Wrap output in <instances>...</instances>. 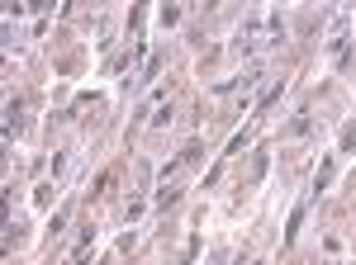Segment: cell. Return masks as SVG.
Returning <instances> with one entry per match:
<instances>
[{
  "label": "cell",
  "instance_id": "cell-1",
  "mask_svg": "<svg viewBox=\"0 0 356 265\" xmlns=\"http://www.w3.org/2000/svg\"><path fill=\"white\" fill-rule=\"evenodd\" d=\"M280 38H285L280 15H275V10H257V15L243 24V33H238V53H266V48L280 43Z\"/></svg>",
  "mask_w": 356,
  "mask_h": 265
},
{
  "label": "cell",
  "instance_id": "cell-2",
  "mask_svg": "<svg viewBox=\"0 0 356 265\" xmlns=\"http://www.w3.org/2000/svg\"><path fill=\"white\" fill-rule=\"evenodd\" d=\"M342 43H347V19L337 15V24H332V38H328V53H332V57H342Z\"/></svg>",
  "mask_w": 356,
  "mask_h": 265
}]
</instances>
